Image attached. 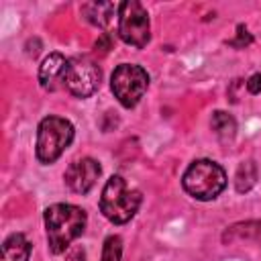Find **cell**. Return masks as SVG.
Here are the masks:
<instances>
[{"instance_id": "obj_1", "label": "cell", "mask_w": 261, "mask_h": 261, "mask_svg": "<svg viewBox=\"0 0 261 261\" xmlns=\"http://www.w3.org/2000/svg\"><path fill=\"white\" fill-rule=\"evenodd\" d=\"M45 230L47 243L53 255L65 253V249L84 234L88 216L80 206L73 204H53L45 210Z\"/></svg>"}, {"instance_id": "obj_2", "label": "cell", "mask_w": 261, "mask_h": 261, "mask_svg": "<svg viewBox=\"0 0 261 261\" xmlns=\"http://www.w3.org/2000/svg\"><path fill=\"white\" fill-rule=\"evenodd\" d=\"M141 200H143L141 192L135 188H128L122 175H112L102 190L100 210L110 222L124 224L137 214Z\"/></svg>"}, {"instance_id": "obj_3", "label": "cell", "mask_w": 261, "mask_h": 261, "mask_svg": "<svg viewBox=\"0 0 261 261\" xmlns=\"http://www.w3.org/2000/svg\"><path fill=\"white\" fill-rule=\"evenodd\" d=\"M181 186L192 198L208 202L218 198L226 188V173L216 161L198 159L184 171Z\"/></svg>"}, {"instance_id": "obj_4", "label": "cell", "mask_w": 261, "mask_h": 261, "mask_svg": "<svg viewBox=\"0 0 261 261\" xmlns=\"http://www.w3.org/2000/svg\"><path fill=\"white\" fill-rule=\"evenodd\" d=\"M73 141V124L61 116H45L37 128V159L53 163Z\"/></svg>"}, {"instance_id": "obj_5", "label": "cell", "mask_w": 261, "mask_h": 261, "mask_svg": "<svg viewBox=\"0 0 261 261\" xmlns=\"http://www.w3.org/2000/svg\"><path fill=\"white\" fill-rule=\"evenodd\" d=\"M118 35L126 45L137 49L147 47L151 39V22L141 2L124 0L118 4Z\"/></svg>"}, {"instance_id": "obj_6", "label": "cell", "mask_w": 261, "mask_h": 261, "mask_svg": "<svg viewBox=\"0 0 261 261\" xmlns=\"http://www.w3.org/2000/svg\"><path fill=\"white\" fill-rule=\"evenodd\" d=\"M110 88H112L114 98L124 108H133L139 104V100L149 88V73L141 65L122 63L114 69L110 77Z\"/></svg>"}, {"instance_id": "obj_7", "label": "cell", "mask_w": 261, "mask_h": 261, "mask_svg": "<svg viewBox=\"0 0 261 261\" xmlns=\"http://www.w3.org/2000/svg\"><path fill=\"white\" fill-rule=\"evenodd\" d=\"M102 71L100 67L88 57H75L67 65L65 86L77 98H90L100 88Z\"/></svg>"}, {"instance_id": "obj_8", "label": "cell", "mask_w": 261, "mask_h": 261, "mask_svg": "<svg viewBox=\"0 0 261 261\" xmlns=\"http://www.w3.org/2000/svg\"><path fill=\"white\" fill-rule=\"evenodd\" d=\"M100 163L92 157H84V159H77L73 163H69V167L65 169L63 173V179H65V186L73 192V194H88L94 186H96V179L100 177Z\"/></svg>"}, {"instance_id": "obj_9", "label": "cell", "mask_w": 261, "mask_h": 261, "mask_svg": "<svg viewBox=\"0 0 261 261\" xmlns=\"http://www.w3.org/2000/svg\"><path fill=\"white\" fill-rule=\"evenodd\" d=\"M67 65L69 61L61 55V53H49L41 67H39V84L43 90H57L61 86V82L65 84V73H67Z\"/></svg>"}, {"instance_id": "obj_10", "label": "cell", "mask_w": 261, "mask_h": 261, "mask_svg": "<svg viewBox=\"0 0 261 261\" xmlns=\"http://www.w3.org/2000/svg\"><path fill=\"white\" fill-rule=\"evenodd\" d=\"M114 12H118V4L114 2H88L82 6V14L86 16V20L100 29L110 24Z\"/></svg>"}, {"instance_id": "obj_11", "label": "cell", "mask_w": 261, "mask_h": 261, "mask_svg": "<svg viewBox=\"0 0 261 261\" xmlns=\"http://www.w3.org/2000/svg\"><path fill=\"white\" fill-rule=\"evenodd\" d=\"M29 257H31V243L22 232H14L2 243L0 261H29Z\"/></svg>"}, {"instance_id": "obj_12", "label": "cell", "mask_w": 261, "mask_h": 261, "mask_svg": "<svg viewBox=\"0 0 261 261\" xmlns=\"http://www.w3.org/2000/svg\"><path fill=\"white\" fill-rule=\"evenodd\" d=\"M234 239H253L257 243H261V220H247V222H239V224H232L222 241H234Z\"/></svg>"}, {"instance_id": "obj_13", "label": "cell", "mask_w": 261, "mask_h": 261, "mask_svg": "<svg viewBox=\"0 0 261 261\" xmlns=\"http://www.w3.org/2000/svg\"><path fill=\"white\" fill-rule=\"evenodd\" d=\"M210 126H212V130L218 135V139H222V141L232 139L234 133H237V120H234L228 112H224V110H216V112L212 114Z\"/></svg>"}, {"instance_id": "obj_14", "label": "cell", "mask_w": 261, "mask_h": 261, "mask_svg": "<svg viewBox=\"0 0 261 261\" xmlns=\"http://www.w3.org/2000/svg\"><path fill=\"white\" fill-rule=\"evenodd\" d=\"M257 184V165L255 161H243L237 169V175H234V188L239 194H245L249 192L253 186Z\"/></svg>"}, {"instance_id": "obj_15", "label": "cell", "mask_w": 261, "mask_h": 261, "mask_svg": "<svg viewBox=\"0 0 261 261\" xmlns=\"http://www.w3.org/2000/svg\"><path fill=\"white\" fill-rule=\"evenodd\" d=\"M120 257H122V239L118 234H110L104 241L102 261H120Z\"/></svg>"}, {"instance_id": "obj_16", "label": "cell", "mask_w": 261, "mask_h": 261, "mask_svg": "<svg viewBox=\"0 0 261 261\" xmlns=\"http://www.w3.org/2000/svg\"><path fill=\"white\" fill-rule=\"evenodd\" d=\"M251 43H253L251 33H249L243 24H239V27H237V39H232V41H230V45H232V47L243 49V47H247V45H251Z\"/></svg>"}, {"instance_id": "obj_17", "label": "cell", "mask_w": 261, "mask_h": 261, "mask_svg": "<svg viewBox=\"0 0 261 261\" xmlns=\"http://www.w3.org/2000/svg\"><path fill=\"white\" fill-rule=\"evenodd\" d=\"M247 90L251 94H261V73H253L247 80Z\"/></svg>"}, {"instance_id": "obj_18", "label": "cell", "mask_w": 261, "mask_h": 261, "mask_svg": "<svg viewBox=\"0 0 261 261\" xmlns=\"http://www.w3.org/2000/svg\"><path fill=\"white\" fill-rule=\"evenodd\" d=\"M65 261H86V253H84V249H82V247H73V249L67 253Z\"/></svg>"}]
</instances>
